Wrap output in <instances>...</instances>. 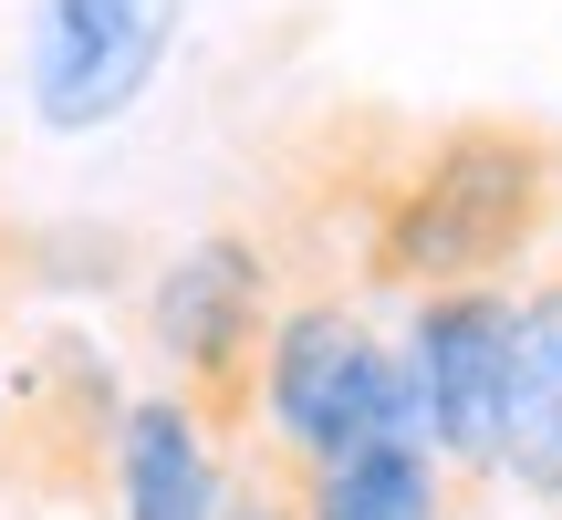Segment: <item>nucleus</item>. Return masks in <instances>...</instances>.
Segmentation results:
<instances>
[{
    "instance_id": "7ed1b4c3",
    "label": "nucleus",
    "mask_w": 562,
    "mask_h": 520,
    "mask_svg": "<svg viewBox=\"0 0 562 520\" xmlns=\"http://www.w3.org/2000/svg\"><path fill=\"white\" fill-rule=\"evenodd\" d=\"M281 260L261 229H209L146 281V343L167 364V396L199 406L209 438H250L261 427V375L281 334Z\"/></svg>"
},
{
    "instance_id": "423d86ee",
    "label": "nucleus",
    "mask_w": 562,
    "mask_h": 520,
    "mask_svg": "<svg viewBox=\"0 0 562 520\" xmlns=\"http://www.w3.org/2000/svg\"><path fill=\"white\" fill-rule=\"evenodd\" d=\"M188 0H32L21 32V94L42 136H94L146 104V83L178 53Z\"/></svg>"
},
{
    "instance_id": "6e6552de",
    "label": "nucleus",
    "mask_w": 562,
    "mask_h": 520,
    "mask_svg": "<svg viewBox=\"0 0 562 520\" xmlns=\"http://www.w3.org/2000/svg\"><path fill=\"white\" fill-rule=\"evenodd\" d=\"M501 479L562 520V260L521 281V375H510V448Z\"/></svg>"
},
{
    "instance_id": "f257e3e1",
    "label": "nucleus",
    "mask_w": 562,
    "mask_h": 520,
    "mask_svg": "<svg viewBox=\"0 0 562 520\" xmlns=\"http://www.w3.org/2000/svg\"><path fill=\"white\" fill-rule=\"evenodd\" d=\"M562 229V125L542 115H448L396 136V157L364 167L355 199V271L364 292H480L510 281Z\"/></svg>"
},
{
    "instance_id": "9d476101",
    "label": "nucleus",
    "mask_w": 562,
    "mask_h": 520,
    "mask_svg": "<svg viewBox=\"0 0 562 520\" xmlns=\"http://www.w3.org/2000/svg\"><path fill=\"white\" fill-rule=\"evenodd\" d=\"M229 520H302V468H281L261 438H250V479L240 500H229Z\"/></svg>"
},
{
    "instance_id": "f03ea898",
    "label": "nucleus",
    "mask_w": 562,
    "mask_h": 520,
    "mask_svg": "<svg viewBox=\"0 0 562 520\" xmlns=\"http://www.w3.org/2000/svg\"><path fill=\"white\" fill-rule=\"evenodd\" d=\"M281 468L323 479V468L364 459V448L427 438L417 427V385H406V343L385 334L364 302L344 292H302L271 334V375H261V427Z\"/></svg>"
},
{
    "instance_id": "39448f33",
    "label": "nucleus",
    "mask_w": 562,
    "mask_h": 520,
    "mask_svg": "<svg viewBox=\"0 0 562 520\" xmlns=\"http://www.w3.org/2000/svg\"><path fill=\"white\" fill-rule=\"evenodd\" d=\"M125 406L136 396H115V375H104V354L83 334H42L11 364V406H0V500L83 510L115 479Z\"/></svg>"
},
{
    "instance_id": "1a4fd4ad",
    "label": "nucleus",
    "mask_w": 562,
    "mask_h": 520,
    "mask_svg": "<svg viewBox=\"0 0 562 520\" xmlns=\"http://www.w3.org/2000/svg\"><path fill=\"white\" fill-rule=\"evenodd\" d=\"M448 468L427 438H396V448H364V459L302 479V520H448Z\"/></svg>"
},
{
    "instance_id": "20e7f679",
    "label": "nucleus",
    "mask_w": 562,
    "mask_h": 520,
    "mask_svg": "<svg viewBox=\"0 0 562 520\" xmlns=\"http://www.w3.org/2000/svg\"><path fill=\"white\" fill-rule=\"evenodd\" d=\"M396 343H406V385H417V427L438 448V468L448 479H501L510 375H521V281L406 302Z\"/></svg>"
},
{
    "instance_id": "0eeeda50",
    "label": "nucleus",
    "mask_w": 562,
    "mask_h": 520,
    "mask_svg": "<svg viewBox=\"0 0 562 520\" xmlns=\"http://www.w3.org/2000/svg\"><path fill=\"white\" fill-rule=\"evenodd\" d=\"M115 500L125 520H229V468L209 448V417L178 396H136L115 438Z\"/></svg>"
},
{
    "instance_id": "9b49d317",
    "label": "nucleus",
    "mask_w": 562,
    "mask_h": 520,
    "mask_svg": "<svg viewBox=\"0 0 562 520\" xmlns=\"http://www.w3.org/2000/svg\"><path fill=\"white\" fill-rule=\"evenodd\" d=\"M0 406H11V375H0Z\"/></svg>"
}]
</instances>
